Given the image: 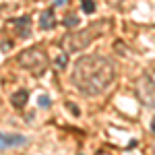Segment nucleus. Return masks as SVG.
<instances>
[{
    "mask_svg": "<svg viewBox=\"0 0 155 155\" xmlns=\"http://www.w3.org/2000/svg\"><path fill=\"white\" fill-rule=\"evenodd\" d=\"M116 79V66L106 56H83L74 62L72 68V83L74 87L89 97L101 95Z\"/></svg>",
    "mask_w": 155,
    "mask_h": 155,
    "instance_id": "obj_1",
    "label": "nucleus"
},
{
    "mask_svg": "<svg viewBox=\"0 0 155 155\" xmlns=\"http://www.w3.org/2000/svg\"><path fill=\"white\" fill-rule=\"evenodd\" d=\"M107 27H110V21H107V19H99V21L87 25L83 29H77V31L71 29V33H66V35L62 37L60 46L64 48L66 54L83 52L85 48H89V46L93 44V39H97V37H101L106 33Z\"/></svg>",
    "mask_w": 155,
    "mask_h": 155,
    "instance_id": "obj_2",
    "label": "nucleus"
},
{
    "mask_svg": "<svg viewBox=\"0 0 155 155\" xmlns=\"http://www.w3.org/2000/svg\"><path fill=\"white\" fill-rule=\"evenodd\" d=\"M17 60H19V66H23L25 71H29L31 74H35V77H39L41 72H46V68H48V64H50L48 52L41 48V46H33V48L23 50L17 56Z\"/></svg>",
    "mask_w": 155,
    "mask_h": 155,
    "instance_id": "obj_3",
    "label": "nucleus"
},
{
    "mask_svg": "<svg viewBox=\"0 0 155 155\" xmlns=\"http://www.w3.org/2000/svg\"><path fill=\"white\" fill-rule=\"evenodd\" d=\"M137 95L145 106L155 107V74L143 72L137 79Z\"/></svg>",
    "mask_w": 155,
    "mask_h": 155,
    "instance_id": "obj_4",
    "label": "nucleus"
},
{
    "mask_svg": "<svg viewBox=\"0 0 155 155\" xmlns=\"http://www.w3.org/2000/svg\"><path fill=\"white\" fill-rule=\"evenodd\" d=\"M8 27H11L19 37H29L31 35V19H29V17L12 19V21H8Z\"/></svg>",
    "mask_w": 155,
    "mask_h": 155,
    "instance_id": "obj_5",
    "label": "nucleus"
},
{
    "mask_svg": "<svg viewBox=\"0 0 155 155\" xmlns=\"http://www.w3.org/2000/svg\"><path fill=\"white\" fill-rule=\"evenodd\" d=\"M27 143L23 134H2L0 132V151L8 149V147H21V145Z\"/></svg>",
    "mask_w": 155,
    "mask_h": 155,
    "instance_id": "obj_6",
    "label": "nucleus"
},
{
    "mask_svg": "<svg viewBox=\"0 0 155 155\" xmlns=\"http://www.w3.org/2000/svg\"><path fill=\"white\" fill-rule=\"evenodd\" d=\"M39 27L46 29V31H50V29L56 27V17H54V11H52V8H46V11L41 12V17H39Z\"/></svg>",
    "mask_w": 155,
    "mask_h": 155,
    "instance_id": "obj_7",
    "label": "nucleus"
},
{
    "mask_svg": "<svg viewBox=\"0 0 155 155\" xmlns=\"http://www.w3.org/2000/svg\"><path fill=\"white\" fill-rule=\"evenodd\" d=\"M27 99H29V91H27V89H19L17 93L11 95V104L17 107V110H21V107L27 106Z\"/></svg>",
    "mask_w": 155,
    "mask_h": 155,
    "instance_id": "obj_8",
    "label": "nucleus"
},
{
    "mask_svg": "<svg viewBox=\"0 0 155 155\" xmlns=\"http://www.w3.org/2000/svg\"><path fill=\"white\" fill-rule=\"evenodd\" d=\"M79 17H77V12H68L66 17H64V27H68V29H74V27H79Z\"/></svg>",
    "mask_w": 155,
    "mask_h": 155,
    "instance_id": "obj_9",
    "label": "nucleus"
},
{
    "mask_svg": "<svg viewBox=\"0 0 155 155\" xmlns=\"http://www.w3.org/2000/svg\"><path fill=\"white\" fill-rule=\"evenodd\" d=\"M81 8H83V12L91 15V12L95 11V2L93 0H81Z\"/></svg>",
    "mask_w": 155,
    "mask_h": 155,
    "instance_id": "obj_10",
    "label": "nucleus"
},
{
    "mask_svg": "<svg viewBox=\"0 0 155 155\" xmlns=\"http://www.w3.org/2000/svg\"><path fill=\"white\" fill-rule=\"evenodd\" d=\"M56 66H58L60 71L66 66V52H60V54H58V58H56Z\"/></svg>",
    "mask_w": 155,
    "mask_h": 155,
    "instance_id": "obj_11",
    "label": "nucleus"
},
{
    "mask_svg": "<svg viewBox=\"0 0 155 155\" xmlns=\"http://www.w3.org/2000/svg\"><path fill=\"white\" fill-rule=\"evenodd\" d=\"M50 104H52V99H50L48 95H41V97H39V106H41V107H50Z\"/></svg>",
    "mask_w": 155,
    "mask_h": 155,
    "instance_id": "obj_12",
    "label": "nucleus"
},
{
    "mask_svg": "<svg viewBox=\"0 0 155 155\" xmlns=\"http://www.w3.org/2000/svg\"><path fill=\"white\" fill-rule=\"evenodd\" d=\"M151 132H155V118H153V122H151Z\"/></svg>",
    "mask_w": 155,
    "mask_h": 155,
    "instance_id": "obj_13",
    "label": "nucleus"
},
{
    "mask_svg": "<svg viewBox=\"0 0 155 155\" xmlns=\"http://www.w3.org/2000/svg\"><path fill=\"white\" fill-rule=\"evenodd\" d=\"M64 2H66V0H56V4H64Z\"/></svg>",
    "mask_w": 155,
    "mask_h": 155,
    "instance_id": "obj_14",
    "label": "nucleus"
},
{
    "mask_svg": "<svg viewBox=\"0 0 155 155\" xmlns=\"http://www.w3.org/2000/svg\"><path fill=\"white\" fill-rule=\"evenodd\" d=\"M153 155H155V145H153Z\"/></svg>",
    "mask_w": 155,
    "mask_h": 155,
    "instance_id": "obj_15",
    "label": "nucleus"
}]
</instances>
